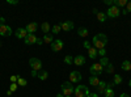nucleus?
<instances>
[{
	"label": "nucleus",
	"mask_w": 131,
	"mask_h": 97,
	"mask_svg": "<svg viewBox=\"0 0 131 97\" xmlns=\"http://www.w3.org/2000/svg\"><path fill=\"white\" fill-rule=\"evenodd\" d=\"M17 84H18V85H23V87H25V85L28 84V81L20 76V78H18V80H17Z\"/></svg>",
	"instance_id": "obj_30"
},
{
	"label": "nucleus",
	"mask_w": 131,
	"mask_h": 97,
	"mask_svg": "<svg viewBox=\"0 0 131 97\" xmlns=\"http://www.w3.org/2000/svg\"><path fill=\"white\" fill-rule=\"evenodd\" d=\"M119 97H130V96H128L127 93H122V94H121V96H119Z\"/></svg>",
	"instance_id": "obj_43"
},
{
	"label": "nucleus",
	"mask_w": 131,
	"mask_h": 97,
	"mask_svg": "<svg viewBox=\"0 0 131 97\" xmlns=\"http://www.w3.org/2000/svg\"><path fill=\"white\" fill-rule=\"evenodd\" d=\"M57 97H64V96H63V93H58V94H57Z\"/></svg>",
	"instance_id": "obj_45"
},
{
	"label": "nucleus",
	"mask_w": 131,
	"mask_h": 97,
	"mask_svg": "<svg viewBox=\"0 0 131 97\" xmlns=\"http://www.w3.org/2000/svg\"><path fill=\"white\" fill-rule=\"evenodd\" d=\"M73 23L72 21H63V23L60 24V28H62V30H64V31H70V30H72L73 29Z\"/></svg>",
	"instance_id": "obj_11"
},
{
	"label": "nucleus",
	"mask_w": 131,
	"mask_h": 97,
	"mask_svg": "<svg viewBox=\"0 0 131 97\" xmlns=\"http://www.w3.org/2000/svg\"><path fill=\"white\" fill-rule=\"evenodd\" d=\"M64 63H66V64H73V57L66 55V57H64Z\"/></svg>",
	"instance_id": "obj_29"
},
{
	"label": "nucleus",
	"mask_w": 131,
	"mask_h": 97,
	"mask_svg": "<svg viewBox=\"0 0 131 97\" xmlns=\"http://www.w3.org/2000/svg\"><path fill=\"white\" fill-rule=\"evenodd\" d=\"M60 30H62V28H60V24H55V25H54L52 28H51V33L52 34H59L60 33Z\"/></svg>",
	"instance_id": "obj_24"
},
{
	"label": "nucleus",
	"mask_w": 131,
	"mask_h": 97,
	"mask_svg": "<svg viewBox=\"0 0 131 97\" xmlns=\"http://www.w3.org/2000/svg\"><path fill=\"white\" fill-rule=\"evenodd\" d=\"M39 80H46L47 78H49V72L47 71H41V72H38V76H37Z\"/></svg>",
	"instance_id": "obj_25"
},
{
	"label": "nucleus",
	"mask_w": 131,
	"mask_h": 97,
	"mask_svg": "<svg viewBox=\"0 0 131 97\" xmlns=\"http://www.w3.org/2000/svg\"><path fill=\"white\" fill-rule=\"evenodd\" d=\"M64 97H73V96H64Z\"/></svg>",
	"instance_id": "obj_47"
},
{
	"label": "nucleus",
	"mask_w": 131,
	"mask_h": 97,
	"mask_svg": "<svg viewBox=\"0 0 131 97\" xmlns=\"http://www.w3.org/2000/svg\"><path fill=\"white\" fill-rule=\"evenodd\" d=\"M60 89H62L63 96H72L73 92H75L73 84H72L71 81H66V83H63V84H62V87H60Z\"/></svg>",
	"instance_id": "obj_3"
},
{
	"label": "nucleus",
	"mask_w": 131,
	"mask_h": 97,
	"mask_svg": "<svg viewBox=\"0 0 131 97\" xmlns=\"http://www.w3.org/2000/svg\"><path fill=\"white\" fill-rule=\"evenodd\" d=\"M100 81H101V80L98 79L97 76H91V78H89V84L93 85V87H97V85L100 84Z\"/></svg>",
	"instance_id": "obj_20"
},
{
	"label": "nucleus",
	"mask_w": 131,
	"mask_h": 97,
	"mask_svg": "<svg viewBox=\"0 0 131 97\" xmlns=\"http://www.w3.org/2000/svg\"><path fill=\"white\" fill-rule=\"evenodd\" d=\"M104 94H105V97H114V91L112 89V88H106L105 89V92H104Z\"/></svg>",
	"instance_id": "obj_28"
},
{
	"label": "nucleus",
	"mask_w": 131,
	"mask_h": 97,
	"mask_svg": "<svg viewBox=\"0 0 131 97\" xmlns=\"http://www.w3.org/2000/svg\"><path fill=\"white\" fill-rule=\"evenodd\" d=\"M31 76H33V78L38 76V72H37V71H34V70H31Z\"/></svg>",
	"instance_id": "obj_40"
},
{
	"label": "nucleus",
	"mask_w": 131,
	"mask_h": 97,
	"mask_svg": "<svg viewBox=\"0 0 131 97\" xmlns=\"http://www.w3.org/2000/svg\"><path fill=\"white\" fill-rule=\"evenodd\" d=\"M91 73H92V76H98V75H101L102 71H104V67L101 66L100 63H93L91 68H89Z\"/></svg>",
	"instance_id": "obj_5"
},
{
	"label": "nucleus",
	"mask_w": 131,
	"mask_h": 97,
	"mask_svg": "<svg viewBox=\"0 0 131 97\" xmlns=\"http://www.w3.org/2000/svg\"><path fill=\"white\" fill-rule=\"evenodd\" d=\"M113 83H114V85H119L122 83V76L121 75H118V73H115L114 75V80H113Z\"/></svg>",
	"instance_id": "obj_27"
},
{
	"label": "nucleus",
	"mask_w": 131,
	"mask_h": 97,
	"mask_svg": "<svg viewBox=\"0 0 131 97\" xmlns=\"http://www.w3.org/2000/svg\"><path fill=\"white\" fill-rule=\"evenodd\" d=\"M50 46H51V50H52V51L58 52V51H60V50L64 47V42H63L62 39H55V41H52V44H51Z\"/></svg>",
	"instance_id": "obj_7"
},
{
	"label": "nucleus",
	"mask_w": 131,
	"mask_h": 97,
	"mask_svg": "<svg viewBox=\"0 0 131 97\" xmlns=\"http://www.w3.org/2000/svg\"><path fill=\"white\" fill-rule=\"evenodd\" d=\"M106 84H107L106 81H102V80H101L100 84L97 85V92H96V93H97V94H102V93L105 92V89H106Z\"/></svg>",
	"instance_id": "obj_15"
},
{
	"label": "nucleus",
	"mask_w": 131,
	"mask_h": 97,
	"mask_svg": "<svg viewBox=\"0 0 131 97\" xmlns=\"http://www.w3.org/2000/svg\"><path fill=\"white\" fill-rule=\"evenodd\" d=\"M29 64H30L31 70H34V71H37V72L42 70V62H41L38 58H30V59H29Z\"/></svg>",
	"instance_id": "obj_6"
},
{
	"label": "nucleus",
	"mask_w": 131,
	"mask_h": 97,
	"mask_svg": "<svg viewBox=\"0 0 131 97\" xmlns=\"http://www.w3.org/2000/svg\"><path fill=\"white\" fill-rule=\"evenodd\" d=\"M104 4H106V5H113V0H104Z\"/></svg>",
	"instance_id": "obj_37"
},
{
	"label": "nucleus",
	"mask_w": 131,
	"mask_h": 97,
	"mask_svg": "<svg viewBox=\"0 0 131 97\" xmlns=\"http://www.w3.org/2000/svg\"><path fill=\"white\" fill-rule=\"evenodd\" d=\"M119 15H121V9H119L118 7L112 5L110 8H107V12H106V16H107V17L117 18V17H119Z\"/></svg>",
	"instance_id": "obj_4"
},
{
	"label": "nucleus",
	"mask_w": 131,
	"mask_h": 97,
	"mask_svg": "<svg viewBox=\"0 0 131 97\" xmlns=\"http://www.w3.org/2000/svg\"><path fill=\"white\" fill-rule=\"evenodd\" d=\"M92 42H93V45H94V49L101 50V49H105L106 45H107V37L104 33H98V34H96L93 37Z\"/></svg>",
	"instance_id": "obj_1"
},
{
	"label": "nucleus",
	"mask_w": 131,
	"mask_h": 97,
	"mask_svg": "<svg viewBox=\"0 0 131 97\" xmlns=\"http://www.w3.org/2000/svg\"><path fill=\"white\" fill-rule=\"evenodd\" d=\"M7 3H8V4H13V5H16V4H18V0H8Z\"/></svg>",
	"instance_id": "obj_36"
},
{
	"label": "nucleus",
	"mask_w": 131,
	"mask_h": 97,
	"mask_svg": "<svg viewBox=\"0 0 131 97\" xmlns=\"http://www.w3.org/2000/svg\"><path fill=\"white\" fill-rule=\"evenodd\" d=\"M98 63H100L102 67H107V66H109V63H110V62H109L107 57H102V58L100 59V62H98Z\"/></svg>",
	"instance_id": "obj_26"
},
{
	"label": "nucleus",
	"mask_w": 131,
	"mask_h": 97,
	"mask_svg": "<svg viewBox=\"0 0 131 97\" xmlns=\"http://www.w3.org/2000/svg\"><path fill=\"white\" fill-rule=\"evenodd\" d=\"M37 28H38V25L36 23H29L25 29H26V31L29 34H34V31H37Z\"/></svg>",
	"instance_id": "obj_13"
},
{
	"label": "nucleus",
	"mask_w": 131,
	"mask_h": 97,
	"mask_svg": "<svg viewBox=\"0 0 131 97\" xmlns=\"http://www.w3.org/2000/svg\"><path fill=\"white\" fill-rule=\"evenodd\" d=\"M28 31H26V29H24V28H18V29H16V31H15V36L18 38V39H25L26 37H28Z\"/></svg>",
	"instance_id": "obj_8"
},
{
	"label": "nucleus",
	"mask_w": 131,
	"mask_h": 97,
	"mask_svg": "<svg viewBox=\"0 0 131 97\" xmlns=\"http://www.w3.org/2000/svg\"><path fill=\"white\" fill-rule=\"evenodd\" d=\"M70 81L71 83H79V81H81V73L79 71H72L70 73Z\"/></svg>",
	"instance_id": "obj_9"
},
{
	"label": "nucleus",
	"mask_w": 131,
	"mask_h": 97,
	"mask_svg": "<svg viewBox=\"0 0 131 97\" xmlns=\"http://www.w3.org/2000/svg\"><path fill=\"white\" fill-rule=\"evenodd\" d=\"M16 89H17V83H12V84H10V88H9V91L15 92Z\"/></svg>",
	"instance_id": "obj_34"
},
{
	"label": "nucleus",
	"mask_w": 131,
	"mask_h": 97,
	"mask_svg": "<svg viewBox=\"0 0 131 97\" xmlns=\"http://www.w3.org/2000/svg\"><path fill=\"white\" fill-rule=\"evenodd\" d=\"M37 37L34 36V34H28V37L24 39V42H25V45H34V44H37Z\"/></svg>",
	"instance_id": "obj_12"
},
{
	"label": "nucleus",
	"mask_w": 131,
	"mask_h": 97,
	"mask_svg": "<svg viewBox=\"0 0 131 97\" xmlns=\"http://www.w3.org/2000/svg\"><path fill=\"white\" fill-rule=\"evenodd\" d=\"M10 34H12V29H10V26H8V25L0 26V36L2 37H9Z\"/></svg>",
	"instance_id": "obj_10"
},
{
	"label": "nucleus",
	"mask_w": 131,
	"mask_h": 97,
	"mask_svg": "<svg viewBox=\"0 0 131 97\" xmlns=\"http://www.w3.org/2000/svg\"><path fill=\"white\" fill-rule=\"evenodd\" d=\"M84 63H85V57L83 55H76L73 58V64H76V66H83Z\"/></svg>",
	"instance_id": "obj_14"
},
{
	"label": "nucleus",
	"mask_w": 131,
	"mask_h": 97,
	"mask_svg": "<svg viewBox=\"0 0 131 97\" xmlns=\"http://www.w3.org/2000/svg\"><path fill=\"white\" fill-rule=\"evenodd\" d=\"M128 85H130V88H131V80H130V81H128Z\"/></svg>",
	"instance_id": "obj_46"
},
{
	"label": "nucleus",
	"mask_w": 131,
	"mask_h": 97,
	"mask_svg": "<svg viewBox=\"0 0 131 97\" xmlns=\"http://www.w3.org/2000/svg\"><path fill=\"white\" fill-rule=\"evenodd\" d=\"M97 52H98V55H101V57H105V55H106V50H105V49L97 50Z\"/></svg>",
	"instance_id": "obj_33"
},
{
	"label": "nucleus",
	"mask_w": 131,
	"mask_h": 97,
	"mask_svg": "<svg viewBox=\"0 0 131 97\" xmlns=\"http://www.w3.org/2000/svg\"><path fill=\"white\" fill-rule=\"evenodd\" d=\"M130 62H131V60H130Z\"/></svg>",
	"instance_id": "obj_48"
},
{
	"label": "nucleus",
	"mask_w": 131,
	"mask_h": 97,
	"mask_svg": "<svg viewBox=\"0 0 131 97\" xmlns=\"http://www.w3.org/2000/svg\"><path fill=\"white\" fill-rule=\"evenodd\" d=\"M121 67H122L123 71H131V62H128V60H123L122 64H121Z\"/></svg>",
	"instance_id": "obj_19"
},
{
	"label": "nucleus",
	"mask_w": 131,
	"mask_h": 97,
	"mask_svg": "<svg viewBox=\"0 0 131 97\" xmlns=\"http://www.w3.org/2000/svg\"><path fill=\"white\" fill-rule=\"evenodd\" d=\"M126 10H127V12H131V2L127 3V5H126Z\"/></svg>",
	"instance_id": "obj_38"
},
{
	"label": "nucleus",
	"mask_w": 131,
	"mask_h": 97,
	"mask_svg": "<svg viewBox=\"0 0 131 97\" xmlns=\"http://www.w3.org/2000/svg\"><path fill=\"white\" fill-rule=\"evenodd\" d=\"M88 55H89V58H91V59H96V58H97V55H98L97 49H94V47H91V49L88 50Z\"/></svg>",
	"instance_id": "obj_18"
},
{
	"label": "nucleus",
	"mask_w": 131,
	"mask_h": 97,
	"mask_svg": "<svg viewBox=\"0 0 131 97\" xmlns=\"http://www.w3.org/2000/svg\"><path fill=\"white\" fill-rule=\"evenodd\" d=\"M88 97H98V94H97V93H89Z\"/></svg>",
	"instance_id": "obj_42"
},
{
	"label": "nucleus",
	"mask_w": 131,
	"mask_h": 97,
	"mask_svg": "<svg viewBox=\"0 0 131 97\" xmlns=\"http://www.w3.org/2000/svg\"><path fill=\"white\" fill-rule=\"evenodd\" d=\"M18 75H13V76H10V81L12 83H17V80H18Z\"/></svg>",
	"instance_id": "obj_35"
},
{
	"label": "nucleus",
	"mask_w": 131,
	"mask_h": 97,
	"mask_svg": "<svg viewBox=\"0 0 131 97\" xmlns=\"http://www.w3.org/2000/svg\"><path fill=\"white\" fill-rule=\"evenodd\" d=\"M37 45H43V39L42 38H38L37 39Z\"/></svg>",
	"instance_id": "obj_41"
},
{
	"label": "nucleus",
	"mask_w": 131,
	"mask_h": 97,
	"mask_svg": "<svg viewBox=\"0 0 131 97\" xmlns=\"http://www.w3.org/2000/svg\"><path fill=\"white\" fill-rule=\"evenodd\" d=\"M89 93H91V92H89L88 87H86V85H84V84L78 85V87L75 88V92H73L75 97H88Z\"/></svg>",
	"instance_id": "obj_2"
},
{
	"label": "nucleus",
	"mask_w": 131,
	"mask_h": 97,
	"mask_svg": "<svg viewBox=\"0 0 131 97\" xmlns=\"http://www.w3.org/2000/svg\"><path fill=\"white\" fill-rule=\"evenodd\" d=\"M12 93H13L12 91H8V92H7V94H8V96H12Z\"/></svg>",
	"instance_id": "obj_44"
},
{
	"label": "nucleus",
	"mask_w": 131,
	"mask_h": 97,
	"mask_svg": "<svg viewBox=\"0 0 131 97\" xmlns=\"http://www.w3.org/2000/svg\"><path fill=\"white\" fill-rule=\"evenodd\" d=\"M78 34H79L80 37H88L89 31H88V29H85V28H79V29H78Z\"/></svg>",
	"instance_id": "obj_21"
},
{
	"label": "nucleus",
	"mask_w": 131,
	"mask_h": 97,
	"mask_svg": "<svg viewBox=\"0 0 131 97\" xmlns=\"http://www.w3.org/2000/svg\"><path fill=\"white\" fill-rule=\"evenodd\" d=\"M83 46H84V49L89 50V49H91V42H89V41H84V42H83Z\"/></svg>",
	"instance_id": "obj_31"
},
{
	"label": "nucleus",
	"mask_w": 131,
	"mask_h": 97,
	"mask_svg": "<svg viewBox=\"0 0 131 97\" xmlns=\"http://www.w3.org/2000/svg\"><path fill=\"white\" fill-rule=\"evenodd\" d=\"M41 29H42V31L45 34H49V31H50V24L47 23V21H45V23L41 25Z\"/></svg>",
	"instance_id": "obj_22"
},
{
	"label": "nucleus",
	"mask_w": 131,
	"mask_h": 97,
	"mask_svg": "<svg viewBox=\"0 0 131 97\" xmlns=\"http://www.w3.org/2000/svg\"><path fill=\"white\" fill-rule=\"evenodd\" d=\"M113 68H114L113 64L109 63V66H107V68H106V72H107V73H112V72H113Z\"/></svg>",
	"instance_id": "obj_32"
},
{
	"label": "nucleus",
	"mask_w": 131,
	"mask_h": 97,
	"mask_svg": "<svg viewBox=\"0 0 131 97\" xmlns=\"http://www.w3.org/2000/svg\"><path fill=\"white\" fill-rule=\"evenodd\" d=\"M113 5H115V7H118L119 9H121L122 7L127 5V2L126 0H113Z\"/></svg>",
	"instance_id": "obj_16"
},
{
	"label": "nucleus",
	"mask_w": 131,
	"mask_h": 97,
	"mask_svg": "<svg viewBox=\"0 0 131 97\" xmlns=\"http://www.w3.org/2000/svg\"><path fill=\"white\" fill-rule=\"evenodd\" d=\"M42 39H43V44H50V45H51L52 41H54V37H52V34L49 33V34H45V36H43Z\"/></svg>",
	"instance_id": "obj_17"
},
{
	"label": "nucleus",
	"mask_w": 131,
	"mask_h": 97,
	"mask_svg": "<svg viewBox=\"0 0 131 97\" xmlns=\"http://www.w3.org/2000/svg\"><path fill=\"white\" fill-rule=\"evenodd\" d=\"M3 25H5V18L0 17V26H3Z\"/></svg>",
	"instance_id": "obj_39"
},
{
	"label": "nucleus",
	"mask_w": 131,
	"mask_h": 97,
	"mask_svg": "<svg viewBox=\"0 0 131 97\" xmlns=\"http://www.w3.org/2000/svg\"><path fill=\"white\" fill-rule=\"evenodd\" d=\"M97 20L100 21V23H105V21L107 20L106 13H104V12H98V13H97Z\"/></svg>",
	"instance_id": "obj_23"
}]
</instances>
